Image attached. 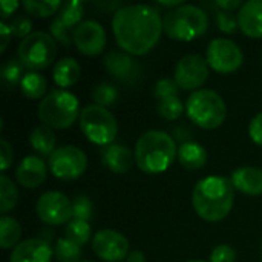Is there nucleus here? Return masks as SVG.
<instances>
[{
    "instance_id": "f257e3e1",
    "label": "nucleus",
    "mask_w": 262,
    "mask_h": 262,
    "mask_svg": "<svg viewBox=\"0 0 262 262\" xmlns=\"http://www.w3.org/2000/svg\"><path fill=\"white\" fill-rule=\"evenodd\" d=\"M112 31L118 48L135 57L150 52L161 38L163 18L150 5H127L114 12Z\"/></svg>"
},
{
    "instance_id": "f03ea898",
    "label": "nucleus",
    "mask_w": 262,
    "mask_h": 262,
    "mask_svg": "<svg viewBox=\"0 0 262 262\" xmlns=\"http://www.w3.org/2000/svg\"><path fill=\"white\" fill-rule=\"evenodd\" d=\"M235 203V187L226 177H206L192 192V206L196 215L209 223H220L229 216Z\"/></svg>"
},
{
    "instance_id": "7ed1b4c3",
    "label": "nucleus",
    "mask_w": 262,
    "mask_h": 262,
    "mask_svg": "<svg viewBox=\"0 0 262 262\" xmlns=\"http://www.w3.org/2000/svg\"><path fill=\"white\" fill-rule=\"evenodd\" d=\"M135 163L138 169L147 175L166 172L178 158V146L175 138L164 130H147L135 144Z\"/></svg>"
},
{
    "instance_id": "20e7f679",
    "label": "nucleus",
    "mask_w": 262,
    "mask_h": 262,
    "mask_svg": "<svg viewBox=\"0 0 262 262\" xmlns=\"http://www.w3.org/2000/svg\"><path fill=\"white\" fill-rule=\"evenodd\" d=\"M163 29L172 40L192 41L207 32L209 15L196 5L183 3L178 8L167 11L163 18Z\"/></svg>"
},
{
    "instance_id": "39448f33",
    "label": "nucleus",
    "mask_w": 262,
    "mask_h": 262,
    "mask_svg": "<svg viewBox=\"0 0 262 262\" xmlns=\"http://www.w3.org/2000/svg\"><path fill=\"white\" fill-rule=\"evenodd\" d=\"M78 98L64 89L51 91L37 107L38 120L51 129H68L80 118Z\"/></svg>"
},
{
    "instance_id": "423d86ee",
    "label": "nucleus",
    "mask_w": 262,
    "mask_h": 262,
    "mask_svg": "<svg viewBox=\"0 0 262 262\" xmlns=\"http://www.w3.org/2000/svg\"><path fill=\"white\" fill-rule=\"evenodd\" d=\"M187 118L201 129H218L227 117V106L223 97L212 89H200L186 100Z\"/></svg>"
},
{
    "instance_id": "0eeeda50",
    "label": "nucleus",
    "mask_w": 262,
    "mask_h": 262,
    "mask_svg": "<svg viewBox=\"0 0 262 262\" xmlns=\"http://www.w3.org/2000/svg\"><path fill=\"white\" fill-rule=\"evenodd\" d=\"M57 55V41L49 32L34 31L17 48V60L29 72H38L52 64Z\"/></svg>"
},
{
    "instance_id": "6e6552de",
    "label": "nucleus",
    "mask_w": 262,
    "mask_h": 262,
    "mask_svg": "<svg viewBox=\"0 0 262 262\" xmlns=\"http://www.w3.org/2000/svg\"><path fill=\"white\" fill-rule=\"evenodd\" d=\"M80 129L83 135L97 146L114 144L118 134V123L114 114L103 106L88 104L80 112Z\"/></svg>"
},
{
    "instance_id": "1a4fd4ad",
    "label": "nucleus",
    "mask_w": 262,
    "mask_h": 262,
    "mask_svg": "<svg viewBox=\"0 0 262 262\" xmlns=\"http://www.w3.org/2000/svg\"><path fill=\"white\" fill-rule=\"evenodd\" d=\"M48 166L55 178L74 181L86 172L88 157L80 147L66 144L55 149V152L49 157Z\"/></svg>"
},
{
    "instance_id": "9d476101",
    "label": "nucleus",
    "mask_w": 262,
    "mask_h": 262,
    "mask_svg": "<svg viewBox=\"0 0 262 262\" xmlns=\"http://www.w3.org/2000/svg\"><path fill=\"white\" fill-rule=\"evenodd\" d=\"M206 60L210 69L218 74L227 75L238 71L244 63L241 48L230 38H213L206 49Z\"/></svg>"
},
{
    "instance_id": "9b49d317",
    "label": "nucleus",
    "mask_w": 262,
    "mask_h": 262,
    "mask_svg": "<svg viewBox=\"0 0 262 262\" xmlns=\"http://www.w3.org/2000/svg\"><path fill=\"white\" fill-rule=\"evenodd\" d=\"M35 212L41 223L51 227L63 226L72 221V201L58 190L45 192L35 203Z\"/></svg>"
},
{
    "instance_id": "f8f14e48",
    "label": "nucleus",
    "mask_w": 262,
    "mask_h": 262,
    "mask_svg": "<svg viewBox=\"0 0 262 262\" xmlns=\"http://www.w3.org/2000/svg\"><path fill=\"white\" fill-rule=\"evenodd\" d=\"M210 68L207 60L198 54H189L180 58L175 66L173 80L183 91H200L207 83Z\"/></svg>"
},
{
    "instance_id": "ddd939ff",
    "label": "nucleus",
    "mask_w": 262,
    "mask_h": 262,
    "mask_svg": "<svg viewBox=\"0 0 262 262\" xmlns=\"http://www.w3.org/2000/svg\"><path fill=\"white\" fill-rule=\"evenodd\" d=\"M92 250L104 262H121L130 253L127 238L112 229L98 230L92 236Z\"/></svg>"
},
{
    "instance_id": "4468645a",
    "label": "nucleus",
    "mask_w": 262,
    "mask_h": 262,
    "mask_svg": "<svg viewBox=\"0 0 262 262\" xmlns=\"http://www.w3.org/2000/svg\"><path fill=\"white\" fill-rule=\"evenodd\" d=\"M83 15H84V5L81 2L72 0V2H66L61 5L58 15L55 17V20L52 21L51 28H49V34L54 37L55 41L69 46L72 41V35L75 28L83 21Z\"/></svg>"
},
{
    "instance_id": "2eb2a0df",
    "label": "nucleus",
    "mask_w": 262,
    "mask_h": 262,
    "mask_svg": "<svg viewBox=\"0 0 262 262\" xmlns=\"http://www.w3.org/2000/svg\"><path fill=\"white\" fill-rule=\"evenodd\" d=\"M72 41L78 52L88 57L100 55L107 43L104 28L95 20H83L72 34Z\"/></svg>"
},
{
    "instance_id": "dca6fc26",
    "label": "nucleus",
    "mask_w": 262,
    "mask_h": 262,
    "mask_svg": "<svg viewBox=\"0 0 262 262\" xmlns=\"http://www.w3.org/2000/svg\"><path fill=\"white\" fill-rule=\"evenodd\" d=\"M104 68L112 77L124 83L137 81L141 74L140 64L132 58V55L123 51H111L104 57Z\"/></svg>"
},
{
    "instance_id": "f3484780",
    "label": "nucleus",
    "mask_w": 262,
    "mask_h": 262,
    "mask_svg": "<svg viewBox=\"0 0 262 262\" xmlns=\"http://www.w3.org/2000/svg\"><path fill=\"white\" fill-rule=\"evenodd\" d=\"M48 164L37 155L25 157L15 169V180L25 189L40 187L48 177Z\"/></svg>"
},
{
    "instance_id": "a211bd4d",
    "label": "nucleus",
    "mask_w": 262,
    "mask_h": 262,
    "mask_svg": "<svg viewBox=\"0 0 262 262\" xmlns=\"http://www.w3.org/2000/svg\"><path fill=\"white\" fill-rule=\"evenodd\" d=\"M52 255L49 243L41 238H29L11 250L9 262H51Z\"/></svg>"
},
{
    "instance_id": "6ab92c4d",
    "label": "nucleus",
    "mask_w": 262,
    "mask_h": 262,
    "mask_svg": "<svg viewBox=\"0 0 262 262\" xmlns=\"http://www.w3.org/2000/svg\"><path fill=\"white\" fill-rule=\"evenodd\" d=\"M238 28L250 38H262V0H249L239 8Z\"/></svg>"
},
{
    "instance_id": "aec40b11",
    "label": "nucleus",
    "mask_w": 262,
    "mask_h": 262,
    "mask_svg": "<svg viewBox=\"0 0 262 262\" xmlns=\"http://www.w3.org/2000/svg\"><path fill=\"white\" fill-rule=\"evenodd\" d=\"M103 164L114 173H127L134 164L135 155L124 144H109L101 150Z\"/></svg>"
},
{
    "instance_id": "412c9836",
    "label": "nucleus",
    "mask_w": 262,
    "mask_h": 262,
    "mask_svg": "<svg viewBox=\"0 0 262 262\" xmlns=\"http://www.w3.org/2000/svg\"><path fill=\"white\" fill-rule=\"evenodd\" d=\"M230 181L236 190L247 196L262 195V169L246 166L232 172Z\"/></svg>"
},
{
    "instance_id": "4be33fe9",
    "label": "nucleus",
    "mask_w": 262,
    "mask_h": 262,
    "mask_svg": "<svg viewBox=\"0 0 262 262\" xmlns=\"http://www.w3.org/2000/svg\"><path fill=\"white\" fill-rule=\"evenodd\" d=\"M209 154L204 146L195 141H186L178 146V161L187 170H198L206 166Z\"/></svg>"
},
{
    "instance_id": "5701e85b",
    "label": "nucleus",
    "mask_w": 262,
    "mask_h": 262,
    "mask_svg": "<svg viewBox=\"0 0 262 262\" xmlns=\"http://www.w3.org/2000/svg\"><path fill=\"white\" fill-rule=\"evenodd\" d=\"M81 74V68L78 64V61L72 57H64L60 58L54 69H52V78L54 83L60 88V89H68L71 86H74Z\"/></svg>"
},
{
    "instance_id": "b1692460",
    "label": "nucleus",
    "mask_w": 262,
    "mask_h": 262,
    "mask_svg": "<svg viewBox=\"0 0 262 262\" xmlns=\"http://www.w3.org/2000/svg\"><path fill=\"white\" fill-rule=\"evenodd\" d=\"M55 134L51 127L41 124L32 129L29 134V144L31 147L43 157H51L55 152Z\"/></svg>"
},
{
    "instance_id": "393cba45",
    "label": "nucleus",
    "mask_w": 262,
    "mask_h": 262,
    "mask_svg": "<svg viewBox=\"0 0 262 262\" xmlns=\"http://www.w3.org/2000/svg\"><path fill=\"white\" fill-rule=\"evenodd\" d=\"M20 91L28 100H43L48 94V81L46 78L38 72H26L21 83Z\"/></svg>"
},
{
    "instance_id": "a878e982",
    "label": "nucleus",
    "mask_w": 262,
    "mask_h": 262,
    "mask_svg": "<svg viewBox=\"0 0 262 262\" xmlns=\"http://www.w3.org/2000/svg\"><path fill=\"white\" fill-rule=\"evenodd\" d=\"M21 227L17 220L12 216H2L0 218V247L3 250H12L21 241Z\"/></svg>"
},
{
    "instance_id": "bb28decb",
    "label": "nucleus",
    "mask_w": 262,
    "mask_h": 262,
    "mask_svg": "<svg viewBox=\"0 0 262 262\" xmlns=\"http://www.w3.org/2000/svg\"><path fill=\"white\" fill-rule=\"evenodd\" d=\"M18 201V190L11 178L5 173L0 177V213L5 216L9 213Z\"/></svg>"
},
{
    "instance_id": "cd10ccee",
    "label": "nucleus",
    "mask_w": 262,
    "mask_h": 262,
    "mask_svg": "<svg viewBox=\"0 0 262 262\" xmlns=\"http://www.w3.org/2000/svg\"><path fill=\"white\" fill-rule=\"evenodd\" d=\"M23 64L15 60V58H9L6 60L2 68H0V78L3 86H6L8 89H14L15 86H20L25 74H23Z\"/></svg>"
},
{
    "instance_id": "c85d7f7f",
    "label": "nucleus",
    "mask_w": 262,
    "mask_h": 262,
    "mask_svg": "<svg viewBox=\"0 0 262 262\" xmlns=\"http://www.w3.org/2000/svg\"><path fill=\"white\" fill-rule=\"evenodd\" d=\"M64 233H66V239L75 243L77 246L83 247L84 244L89 243L91 239V235H92V229L89 226V223L86 221H80V220H72L66 224V229H64Z\"/></svg>"
},
{
    "instance_id": "c756f323",
    "label": "nucleus",
    "mask_w": 262,
    "mask_h": 262,
    "mask_svg": "<svg viewBox=\"0 0 262 262\" xmlns=\"http://www.w3.org/2000/svg\"><path fill=\"white\" fill-rule=\"evenodd\" d=\"M61 2L58 0H43V2H34V0H25L21 3V6L25 8V11L34 17L38 18H46L51 17L52 14L58 12L61 8Z\"/></svg>"
},
{
    "instance_id": "7c9ffc66",
    "label": "nucleus",
    "mask_w": 262,
    "mask_h": 262,
    "mask_svg": "<svg viewBox=\"0 0 262 262\" xmlns=\"http://www.w3.org/2000/svg\"><path fill=\"white\" fill-rule=\"evenodd\" d=\"M54 256L58 262H80L81 247L66 238H60L55 243Z\"/></svg>"
},
{
    "instance_id": "2f4dec72",
    "label": "nucleus",
    "mask_w": 262,
    "mask_h": 262,
    "mask_svg": "<svg viewBox=\"0 0 262 262\" xmlns=\"http://www.w3.org/2000/svg\"><path fill=\"white\" fill-rule=\"evenodd\" d=\"M157 111H158V115L163 117L164 120L175 121L186 112V104L183 103L180 95L178 97H170V98L158 101Z\"/></svg>"
},
{
    "instance_id": "473e14b6",
    "label": "nucleus",
    "mask_w": 262,
    "mask_h": 262,
    "mask_svg": "<svg viewBox=\"0 0 262 262\" xmlns=\"http://www.w3.org/2000/svg\"><path fill=\"white\" fill-rule=\"evenodd\" d=\"M92 100H94V104H98L103 107L112 106L118 100V91L111 83H101L94 88Z\"/></svg>"
},
{
    "instance_id": "72a5a7b5",
    "label": "nucleus",
    "mask_w": 262,
    "mask_h": 262,
    "mask_svg": "<svg viewBox=\"0 0 262 262\" xmlns=\"http://www.w3.org/2000/svg\"><path fill=\"white\" fill-rule=\"evenodd\" d=\"M72 213H74V218L72 220H80V221L89 223L92 220V215H94L92 201L88 196H84V195L77 196L72 201Z\"/></svg>"
},
{
    "instance_id": "f704fd0d",
    "label": "nucleus",
    "mask_w": 262,
    "mask_h": 262,
    "mask_svg": "<svg viewBox=\"0 0 262 262\" xmlns=\"http://www.w3.org/2000/svg\"><path fill=\"white\" fill-rule=\"evenodd\" d=\"M178 92H180V86L172 78H163L157 81L155 89H154V95L158 101L170 98V97H178Z\"/></svg>"
},
{
    "instance_id": "c9c22d12",
    "label": "nucleus",
    "mask_w": 262,
    "mask_h": 262,
    "mask_svg": "<svg viewBox=\"0 0 262 262\" xmlns=\"http://www.w3.org/2000/svg\"><path fill=\"white\" fill-rule=\"evenodd\" d=\"M215 20H216V28L224 34H235L238 29V20L230 12L218 11Z\"/></svg>"
},
{
    "instance_id": "e433bc0d",
    "label": "nucleus",
    "mask_w": 262,
    "mask_h": 262,
    "mask_svg": "<svg viewBox=\"0 0 262 262\" xmlns=\"http://www.w3.org/2000/svg\"><path fill=\"white\" fill-rule=\"evenodd\" d=\"M236 261V252L233 247L227 244L216 246L212 253H210V261L209 262H235Z\"/></svg>"
},
{
    "instance_id": "4c0bfd02",
    "label": "nucleus",
    "mask_w": 262,
    "mask_h": 262,
    "mask_svg": "<svg viewBox=\"0 0 262 262\" xmlns=\"http://www.w3.org/2000/svg\"><path fill=\"white\" fill-rule=\"evenodd\" d=\"M9 26H11L12 35L20 37L21 40L28 37L29 34H32V21L28 17H17Z\"/></svg>"
},
{
    "instance_id": "58836bf2",
    "label": "nucleus",
    "mask_w": 262,
    "mask_h": 262,
    "mask_svg": "<svg viewBox=\"0 0 262 262\" xmlns=\"http://www.w3.org/2000/svg\"><path fill=\"white\" fill-rule=\"evenodd\" d=\"M14 160V152L11 144L6 140L0 141V166H2V172H6Z\"/></svg>"
},
{
    "instance_id": "ea45409f",
    "label": "nucleus",
    "mask_w": 262,
    "mask_h": 262,
    "mask_svg": "<svg viewBox=\"0 0 262 262\" xmlns=\"http://www.w3.org/2000/svg\"><path fill=\"white\" fill-rule=\"evenodd\" d=\"M249 135L255 144L262 147V112L252 118L249 124Z\"/></svg>"
},
{
    "instance_id": "a19ab883",
    "label": "nucleus",
    "mask_w": 262,
    "mask_h": 262,
    "mask_svg": "<svg viewBox=\"0 0 262 262\" xmlns=\"http://www.w3.org/2000/svg\"><path fill=\"white\" fill-rule=\"evenodd\" d=\"M11 37H12V31H11V26L6 23V21H0V54H3L11 41Z\"/></svg>"
},
{
    "instance_id": "79ce46f5",
    "label": "nucleus",
    "mask_w": 262,
    "mask_h": 262,
    "mask_svg": "<svg viewBox=\"0 0 262 262\" xmlns=\"http://www.w3.org/2000/svg\"><path fill=\"white\" fill-rule=\"evenodd\" d=\"M20 5L21 3H18L17 0H2L0 2V9H2V18H3V21H5V18L11 17L17 11V8Z\"/></svg>"
},
{
    "instance_id": "37998d69",
    "label": "nucleus",
    "mask_w": 262,
    "mask_h": 262,
    "mask_svg": "<svg viewBox=\"0 0 262 262\" xmlns=\"http://www.w3.org/2000/svg\"><path fill=\"white\" fill-rule=\"evenodd\" d=\"M244 3L241 0H216L215 2V6H218L221 11H226V12H230V11H235L243 6Z\"/></svg>"
},
{
    "instance_id": "c03bdc74",
    "label": "nucleus",
    "mask_w": 262,
    "mask_h": 262,
    "mask_svg": "<svg viewBox=\"0 0 262 262\" xmlns=\"http://www.w3.org/2000/svg\"><path fill=\"white\" fill-rule=\"evenodd\" d=\"M126 262H146V256H144V253H143V252H140V250H134V252H130V253L127 255Z\"/></svg>"
},
{
    "instance_id": "a18cd8bd",
    "label": "nucleus",
    "mask_w": 262,
    "mask_h": 262,
    "mask_svg": "<svg viewBox=\"0 0 262 262\" xmlns=\"http://www.w3.org/2000/svg\"><path fill=\"white\" fill-rule=\"evenodd\" d=\"M186 262H207V261H201V259H192V261H186Z\"/></svg>"
},
{
    "instance_id": "49530a36",
    "label": "nucleus",
    "mask_w": 262,
    "mask_h": 262,
    "mask_svg": "<svg viewBox=\"0 0 262 262\" xmlns=\"http://www.w3.org/2000/svg\"><path fill=\"white\" fill-rule=\"evenodd\" d=\"M81 262H91V261H81Z\"/></svg>"
}]
</instances>
